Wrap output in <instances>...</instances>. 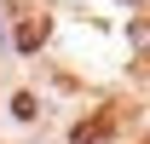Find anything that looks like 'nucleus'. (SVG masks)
<instances>
[{
  "mask_svg": "<svg viewBox=\"0 0 150 144\" xmlns=\"http://www.w3.org/2000/svg\"><path fill=\"white\" fill-rule=\"evenodd\" d=\"M121 121H127V104H104L98 115H87V121H75L69 144H98V138H110V133H115Z\"/></svg>",
  "mask_w": 150,
  "mask_h": 144,
  "instance_id": "1",
  "label": "nucleus"
},
{
  "mask_svg": "<svg viewBox=\"0 0 150 144\" xmlns=\"http://www.w3.org/2000/svg\"><path fill=\"white\" fill-rule=\"evenodd\" d=\"M40 40H46V18L35 12V18H23V23H18V46H23V52H35Z\"/></svg>",
  "mask_w": 150,
  "mask_h": 144,
  "instance_id": "2",
  "label": "nucleus"
},
{
  "mask_svg": "<svg viewBox=\"0 0 150 144\" xmlns=\"http://www.w3.org/2000/svg\"><path fill=\"white\" fill-rule=\"evenodd\" d=\"M12 115H18V121H35L40 109H35V98H29V92H18V98H12Z\"/></svg>",
  "mask_w": 150,
  "mask_h": 144,
  "instance_id": "3",
  "label": "nucleus"
}]
</instances>
